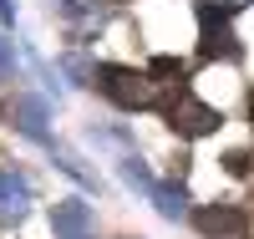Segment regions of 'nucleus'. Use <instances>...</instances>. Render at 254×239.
I'll list each match as a JSON object with an SVG mask.
<instances>
[{
	"label": "nucleus",
	"mask_w": 254,
	"mask_h": 239,
	"mask_svg": "<svg viewBox=\"0 0 254 239\" xmlns=\"http://www.w3.org/2000/svg\"><path fill=\"white\" fill-rule=\"evenodd\" d=\"M92 86L102 97H112L117 107H147V102H153V77L132 72V67H97Z\"/></svg>",
	"instance_id": "obj_1"
},
{
	"label": "nucleus",
	"mask_w": 254,
	"mask_h": 239,
	"mask_svg": "<svg viewBox=\"0 0 254 239\" xmlns=\"http://www.w3.org/2000/svg\"><path fill=\"white\" fill-rule=\"evenodd\" d=\"M219 122H224V117H219L208 102H198L193 92H183L173 107H168V127H173V133H183V138H208Z\"/></svg>",
	"instance_id": "obj_2"
},
{
	"label": "nucleus",
	"mask_w": 254,
	"mask_h": 239,
	"mask_svg": "<svg viewBox=\"0 0 254 239\" xmlns=\"http://www.w3.org/2000/svg\"><path fill=\"white\" fill-rule=\"evenodd\" d=\"M122 173H127V183H142V193L158 204V214H163V219H183V214H188L183 188H173V183H158V178H153V173H147L137 158H127V163H122Z\"/></svg>",
	"instance_id": "obj_3"
},
{
	"label": "nucleus",
	"mask_w": 254,
	"mask_h": 239,
	"mask_svg": "<svg viewBox=\"0 0 254 239\" xmlns=\"http://www.w3.org/2000/svg\"><path fill=\"white\" fill-rule=\"evenodd\" d=\"M51 234L56 239H97V214L87 199H61L51 209Z\"/></svg>",
	"instance_id": "obj_4"
},
{
	"label": "nucleus",
	"mask_w": 254,
	"mask_h": 239,
	"mask_svg": "<svg viewBox=\"0 0 254 239\" xmlns=\"http://www.w3.org/2000/svg\"><path fill=\"white\" fill-rule=\"evenodd\" d=\"M51 112H46V102L41 97H15L10 102V127L20 138H31V143H51Z\"/></svg>",
	"instance_id": "obj_5"
},
{
	"label": "nucleus",
	"mask_w": 254,
	"mask_h": 239,
	"mask_svg": "<svg viewBox=\"0 0 254 239\" xmlns=\"http://www.w3.org/2000/svg\"><path fill=\"white\" fill-rule=\"evenodd\" d=\"M31 209V183L20 178L15 168H0V219L5 224H20Z\"/></svg>",
	"instance_id": "obj_6"
},
{
	"label": "nucleus",
	"mask_w": 254,
	"mask_h": 239,
	"mask_svg": "<svg viewBox=\"0 0 254 239\" xmlns=\"http://www.w3.org/2000/svg\"><path fill=\"white\" fill-rule=\"evenodd\" d=\"M198 229H203V239H249V219L239 209H229V204L203 209L198 214Z\"/></svg>",
	"instance_id": "obj_7"
},
{
	"label": "nucleus",
	"mask_w": 254,
	"mask_h": 239,
	"mask_svg": "<svg viewBox=\"0 0 254 239\" xmlns=\"http://www.w3.org/2000/svg\"><path fill=\"white\" fill-rule=\"evenodd\" d=\"M10 77H15V46L0 36V81H10Z\"/></svg>",
	"instance_id": "obj_8"
},
{
	"label": "nucleus",
	"mask_w": 254,
	"mask_h": 239,
	"mask_svg": "<svg viewBox=\"0 0 254 239\" xmlns=\"http://www.w3.org/2000/svg\"><path fill=\"white\" fill-rule=\"evenodd\" d=\"M0 20H5V26L15 20V5H10V0H0Z\"/></svg>",
	"instance_id": "obj_9"
}]
</instances>
